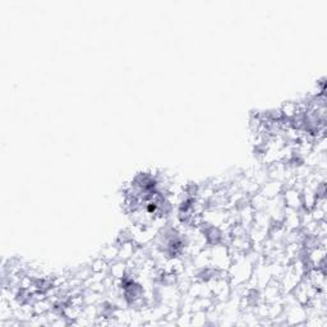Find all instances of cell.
<instances>
[{"mask_svg": "<svg viewBox=\"0 0 327 327\" xmlns=\"http://www.w3.org/2000/svg\"><path fill=\"white\" fill-rule=\"evenodd\" d=\"M126 274H128V266H126V262H124V261L117 260L109 265V275L115 280H123L126 276Z\"/></svg>", "mask_w": 327, "mask_h": 327, "instance_id": "cell-4", "label": "cell"}, {"mask_svg": "<svg viewBox=\"0 0 327 327\" xmlns=\"http://www.w3.org/2000/svg\"><path fill=\"white\" fill-rule=\"evenodd\" d=\"M137 245L133 241L124 242V243L119 244V252H118V260L124 261V262H128L129 260H132L134 252L137 249Z\"/></svg>", "mask_w": 327, "mask_h": 327, "instance_id": "cell-5", "label": "cell"}, {"mask_svg": "<svg viewBox=\"0 0 327 327\" xmlns=\"http://www.w3.org/2000/svg\"><path fill=\"white\" fill-rule=\"evenodd\" d=\"M258 192L267 199H272L283 193V183L268 179L267 181H265V183L260 187V191Z\"/></svg>", "mask_w": 327, "mask_h": 327, "instance_id": "cell-3", "label": "cell"}, {"mask_svg": "<svg viewBox=\"0 0 327 327\" xmlns=\"http://www.w3.org/2000/svg\"><path fill=\"white\" fill-rule=\"evenodd\" d=\"M211 250V267L216 270L228 271L233 263L228 245L223 243H216L210 245Z\"/></svg>", "mask_w": 327, "mask_h": 327, "instance_id": "cell-1", "label": "cell"}, {"mask_svg": "<svg viewBox=\"0 0 327 327\" xmlns=\"http://www.w3.org/2000/svg\"><path fill=\"white\" fill-rule=\"evenodd\" d=\"M283 201L285 207L292 208V210L300 211L303 210L302 206V197H300V191L295 188H286L283 189Z\"/></svg>", "mask_w": 327, "mask_h": 327, "instance_id": "cell-2", "label": "cell"}, {"mask_svg": "<svg viewBox=\"0 0 327 327\" xmlns=\"http://www.w3.org/2000/svg\"><path fill=\"white\" fill-rule=\"evenodd\" d=\"M118 252H119V244L114 242V243L107 244L102 248L101 252H100V257L104 258L110 265V263L118 260Z\"/></svg>", "mask_w": 327, "mask_h": 327, "instance_id": "cell-6", "label": "cell"}]
</instances>
